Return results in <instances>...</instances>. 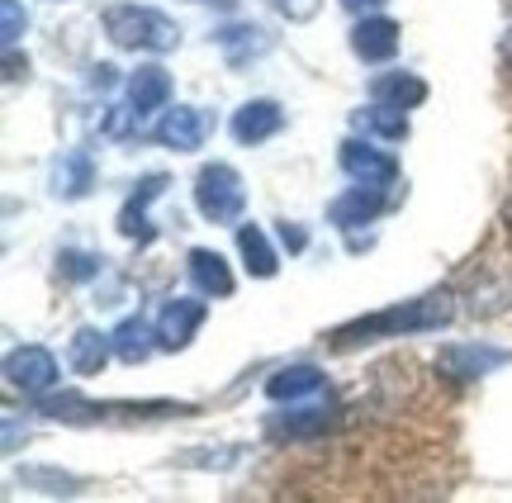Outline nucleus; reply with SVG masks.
I'll return each instance as SVG.
<instances>
[{"instance_id": "f257e3e1", "label": "nucleus", "mask_w": 512, "mask_h": 503, "mask_svg": "<svg viewBox=\"0 0 512 503\" xmlns=\"http://www.w3.org/2000/svg\"><path fill=\"white\" fill-rule=\"evenodd\" d=\"M451 314H456L451 295H422V299H408V304H394V309H380V314H370V318H356L347 328H337L332 342H337V347H351V342H370V337L427 333V328L451 323Z\"/></svg>"}, {"instance_id": "f03ea898", "label": "nucleus", "mask_w": 512, "mask_h": 503, "mask_svg": "<svg viewBox=\"0 0 512 503\" xmlns=\"http://www.w3.org/2000/svg\"><path fill=\"white\" fill-rule=\"evenodd\" d=\"M105 34L119 48H147V53H166V48L181 43V29L162 10H147V5H110L105 10Z\"/></svg>"}, {"instance_id": "7ed1b4c3", "label": "nucleus", "mask_w": 512, "mask_h": 503, "mask_svg": "<svg viewBox=\"0 0 512 503\" xmlns=\"http://www.w3.org/2000/svg\"><path fill=\"white\" fill-rule=\"evenodd\" d=\"M195 205L209 224H238L242 209H247V186L228 162H209L195 176Z\"/></svg>"}, {"instance_id": "20e7f679", "label": "nucleus", "mask_w": 512, "mask_h": 503, "mask_svg": "<svg viewBox=\"0 0 512 503\" xmlns=\"http://www.w3.org/2000/svg\"><path fill=\"white\" fill-rule=\"evenodd\" d=\"M498 366H512V352L489 342H456V347H441L437 356V371L451 380H479V375H494Z\"/></svg>"}, {"instance_id": "39448f33", "label": "nucleus", "mask_w": 512, "mask_h": 503, "mask_svg": "<svg viewBox=\"0 0 512 503\" xmlns=\"http://www.w3.org/2000/svg\"><path fill=\"white\" fill-rule=\"evenodd\" d=\"M5 380L24 394H48L57 390L62 371H57V356L48 347H15L5 356Z\"/></svg>"}, {"instance_id": "423d86ee", "label": "nucleus", "mask_w": 512, "mask_h": 503, "mask_svg": "<svg viewBox=\"0 0 512 503\" xmlns=\"http://www.w3.org/2000/svg\"><path fill=\"white\" fill-rule=\"evenodd\" d=\"M209 133H214V114L200 110V105H176V110L162 114L157 143H162V148H176V152H195V148H204Z\"/></svg>"}, {"instance_id": "0eeeda50", "label": "nucleus", "mask_w": 512, "mask_h": 503, "mask_svg": "<svg viewBox=\"0 0 512 503\" xmlns=\"http://www.w3.org/2000/svg\"><path fill=\"white\" fill-rule=\"evenodd\" d=\"M342 171H347L356 186H394L399 181V162L389 157V152L370 148V143H356V138H347L342 143Z\"/></svg>"}, {"instance_id": "6e6552de", "label": "nucleus", "mask_w": 512, "mask_h": 503, "mask_svg": "<svg viewBox=\"0 0 512 503\" xmlns=\"http://www.w3.org/2000/svg\"><path fill=\"white\" fill-rule=\"evenodd\" d=\"M204 299H166L162 314H157V347H166V352H181V347H190V337H195V328L204 323Z\"/></svg>"}, {"instance_id": "1a4fd4ad", "label": "nucleus", "mask_w": 512, "mask_h": 503, "mask_svg": "<svg viewBox=\"0 0 512 503\" xmlns=\"http://www.w3.org/2000/svg\"><path fill=\"white\" fill-rule=\"evenodd\" d=\"M351 53L361 62H389L399 53V24L384 15H366L356 29H351Z\"/></svg>"}, {"instance_id": "9d476101", "label": "nucleus", "mask_w": 512, "mask_h": 503, "mask_svg": "<svg viewBox=\"0 0 512 503\" xmlns=\"http://www.w3.org/2000/svg\"><path fill=\"white\" fill-rule=\"evenodd\" d=\"M280 124H285V110L275 100H247L233 114V138H238L242 148H252V143H266L271 133H280Z\"/></svg>"}, {"instance_id": "9b49d317", "label": "nucleus", "mask_w": 512, "mask_h": 503, "mask_svg": "<svg viewBox=\"0 0 512 503\" xmlns=\"http://www.w3.org/2000/svg\"><path fill=\"white\" fill-rule=\"evenodd\" d=\"M166 100H171V76L166 67H138V72L128 76V105H133V119H147L152 110H162Z\"/></svg>"}, {"instance_id": "f8f14e48", "label": "nucleus", "mask_w": 512, "mask_h": 503, "mask_svg": "<svg viewBox=\"0 0 512 503\" xmlns=\"http://www.w3.org/2000/svg\"><path fill=\"white\" fill-rule=\"evenodd\" d=\"M380 209H384V190L380 186H351L347 195H337V200L328 205V219L337 228H361V224H370Z\"/></svg>"}, {"instance_id": "ddd939ff", "label": "nucleus", "mask_w": 512, "mask_h": 503, "mask_svg": "<svg viewBox=\"0 0 512 503\" xmlns=\"http://www.w3.org/2000/svg\"><path fill=\"white\" fill-rule=\"evenodd\" d=\"M512 304V271L508 266H498V271H484V276L475 280V290H470V314L475 318H494V314H503Z\"/></svg>"}, {"instance_id": "4468645a", "label": "nucleus", "mask_w": 512, "mask_h": 503, "mask_svg": "<svg viewBox=\"0 0 512 503\" xmlns=\"http://www.w3.org/2000/svg\"><path fill=\"white\" fill-rule=\"evenodd\" d=\"M214 38H219L223 57H228L233 67H242V62H252V57H261V53H271V43H275L261 24H228V29H219Z\"/></svg>"}, {"instance_id": "2eb2a0df", "label": "nucleus", "mask_w": 512, "mask_h": 503, "mask_svg": "<svg viewBox=\"0 0 512 503\" xmlns=\"http://www.w3.org/2000/svg\"><path fill=\"white\" fill-rule=\"evenodd\" d=\"M190 280H195V290L200 295H233V271H228V261L219 252H209V247H195L190 252Z\"/></svg>"}, {"instance_id": "dca6fc26", "label": "nucleus", "mask_w": 512, "mask_h": 503, "mask_svg": "<svg viewBox=\"0 0 512 503\" xmlns=\"http://www.w3.org/2000/svg\"><path fill=\"white\" fill-rule=\"evenodd\" d=\"M110 352H114V337L110 333H100V328H76L67 361H72L76 375H100V366L110 361Z\"/></svg>"}, {"instance_id": "f3484780", "label": "nucleus", "mask_w": 512, "mask_h": 503, "mask_svg": "<svg viewBox=\"0 0 512 503\" xmlns=\"http://www.w3.org/2000/svg\"><path fill=\"white\" fill-rule=\"evenodd\" d=\"M323 390V371L318 366H285V371H275L266 380V394H271L275 404H285V399H309V394Z\"/></svg>"}, {"instance_id": "a211bd4d", "label": "nucleus", "mask_w": 512, "mask_h": 503, "mask_svg": "<svg viewBox=\"0 0 512 503\" xmlns=\"http://www.w3.org/2000/svg\"><path fill=\"white\" fill-rule=\"evenodd\" d=\"M162 190H166V176H147L143 186L128 195L124 214H119V233H124V238H152V228H147V205H152Z\"/></svg>"}, {"instance_id": "6ab92c4d", "label": "nucleus", "mask_w": 512, "mask_h": 503, "mask_svg": "<svg viewBox=\"0 0 512 503\" xmlns=\"http://www.w3.org/2000/svg\"><path fill=\"white\" fill-rule=\"evenodd\" d=\"M370 95H375L380 105H394V110H413V105L427 100V86H422L418 76H408V72H384V76H375Z\"/></svg>"}, {"instance_id": "aec40b11", "label": "nucleus", "mask_w": 512, "mask_h": 503, "mask_svg": "<svg viewBox=\"0 0 512 503\" xmlns=\"http://www.w3.org/2000/svg\"><path fill=\"white\" fill-rule=\"evenodd\" d=\"M157 337V328H147L143 318H124L119 328H114V356L124 361V366H138V361H147L152 356V342Z\"/></svg>"}, {"instance_id": "412c9836", "label": "nucleus", "mask_w": 512, "mask_h": 503, "mask_svg": "<svg viewBox=\"0 0 512 503\" xmlns=\"http://www.w3.org/2000/svg\"><path fill=\"white\" fill-rule=\"evenodd\" d=\"M238 252H242V266L252 271V276H261V280H271L275 276V252H271V243H266V233L256 224H242L238 228Z\"/></svg>"}, {"instance_id": "4be33fe9", "label": "nucleus", "mask_w": 512, "mask_h": 503, "mask_svg": "<svg viewBox=\"0 0 512 503\" xmlns=\"http://www.w3.org/2000/svg\"><path fill=\"white\" fill-rule=\"evenodd\" d=\"M57 195H62V200H81V195H86V190H91V181H95V171H91V157H86V152H67V157H62V162H57Z\"/></svg>"}, {"instance_id": "5701e85b", "label": "nucleus", "mask_w": 512, "mask_h": 503, "mask_svg": "<svg viewBox=\"0 0 512 503\" xmlns=\"http://www.w3.org/2000/svg\"><path fill=\"white\" fill-rule=\"evenodd\" d=\"M328 423H332V409L313 404V409H299V413H280L271 428H275V437H313V432H323Z\"/></svg>"}, {"instance_id": "b1692460", "label": "nucleus", "mask_w": 512, "mask_h": 503, "mask_svg": "<svg viewBox=\"0 0 512 503\" xmlns=\"http://www.w3.org/2000/svg\"><path fill=\"white\" fill-rule=\"evenodd\" d=\"M356 129L366 133H380V138H403L408 133V119H403V110H394V105H370V110L356 114Z\"/></svg>"}, {"instance_id": "393cba45", "label": "nucleus", "mask_w": 512, "mask_h": 503, "mask_svg": "<svg viewBox=\"0 0 512 503\" xmlns=\"http://www.w3.org/2000/svg\"><path fill=\"white\" fill-rule=\"evenodd\" d=\"M57 261H62V276H67V280H86V276H95V271H100V257H91V252H76V247H67Z\"/></svg>"}, {"instance_id": "a878e982", "label": "nucleus", "mask_w": 512, "mask_h": 503, "mask_svg": "<svg viewBox=\"0 0 512 503\" xmlns=\"http://www.w3.org/2000/svg\"><path fill=\"white\" fill-rule=\"evenodd\" d=\"M0 24H5V48H15L19 34L29 29V15L19 10V0H0Z\"/></svg>"}, {"instance_id": "bb28decb", "label": "nucleus", "mask_w": 512, "mask_h": 503, "mask_svg": "<svg viewBox=\"0 0 512 503\" xmlns=\"http://www.w3.org/2000/svg\"><path fill=\"white\" fill-rule=\"evenodd\" d=\"M29 485H43V494H76L72 475H57V470H24Z\"/></svg>"}, {"instance_id": "cd10ccee", "label": "nucleus", "mask_w": 512, "mask_h": 503, "mask_svg": "<svg viewBox=\"0 0 512 503\" xmlns=\"http://www.w3.org/2000/svg\"><path fill=\"white\" fill-rule=\"evenodd\" d=\"M271 5H275V10H280L285 19H294V24H304V19L318 15V5H323V0H271Z\"/></svg>"}, {"instance_id": "c85d7f7f", "label": "nucleus", "mask_w": 512, "mask_h": 503, "mask_svg": "<svg viewBox=\"0 0 512 503\" xmlns=\"http://www.w3.org/2000/svg\"><path fill=\"white\" fill-rule=\"evenodd\" d=\"M280 238H285V247H290V252H299V247L309 243V238H304V228H294V224H280Z\"/></svg>"}, {"instance_id": "c756f323", "label": "nucleus", "mask_w": 512, "mask_h": 503, "mask_svg": "<svg viewBox=\"0 0 512 503\" xmlns=\"http://www.w3.org/2000/svg\"><path fill=\"white\" fill-rule=\"evenodd\" d=\"M347 10H375V5H384V0H342Z\"/></svg>"}, {"instance_id": "7c9ffc66", "label": "nucleus", "mask_w": 512, "mask_h": 503, "mask_svg": "<svg viewBox=\"0 0 512 503\" xmlns=\"http://www.w3.org/2000/svg\"><path fill=\"white\" fill-rule=\"evenodd\" d=\"M195 5H214V10H233L238 0H195Z\"/></svg>"}, {"instance_id": "2f4dec72", "label": "nucleus", "mask_w": 512, "mask_h": 503, "mask_svg": "<svg viewBox=\"0 0 512 503\" xmlns=\"http://www.w3.org/2000/svg\"><path fill=\"white\" fill-rule=\"evenodd\" d=\"M508 224H512V209H508Z\"/></svg>"}]
</instances>
